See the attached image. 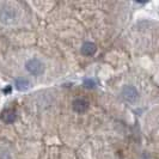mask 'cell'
Instances as JSON below:
<instances>
[{
    "mask_svg": "<svg viewBox=\"0 0 159 159\" xmlns=\"http://www.w3.org/2000/svg\"><path fill=\"white\" fill-rule=\"evenodd\" d=\"M16 114L13 111H11V110H8V111H6V112H4L2 114V121H5L6 123H12L15 120H16Z\"/></svg>",
    "mask_w": 159,
    "mask_h": 159,
    "instance_id": "cell-7",
    "label": "cell"
},
{
    "mask_svg": "<svg viewBox=\"0 0 159 159\" xmlns=\"http://www.w3.org/2000/svg\"><path fill=\"white\" fill-rule=\"evenodd\" d=\"M17 13L16 8L12 6H2L0 8V22L4 24H12L17 20Z\"/></svg>",
    "mask_w": 159,
    "mask_h": 159,
    "instance_id": "cell-1",
    "label": "cell"
},
{
    "mask_svg": "<svg viewBox=\"0 0 159 159\" xmlns=\"http://www.w3.org/2000/svg\"><path fill=\"white\" fill-rule=\"evenodd\" d=\"M89 108V103L85 99H75L73 102V109L77 112H84L86 111Z\"/></svg>",
    "mask_w": 159,
    "mask_h": 159,
    "instance_id": "cell-6",
    "label": "cell"
},
{
    "mask_svg": "<svg viewBox=\"0 0 159 159\" xmlns=\"http://www.w3.org/2000/svg\"><path fill=\"white\" fill-rule=\"evenodd\" d=\"M96 52H97V47H96L95 43L92 42H85L81 47V53L86 56H91L93 55Z\"/></svg>",
    "mask_w": 159,
    "mask_h": 159,
    "instance_id": "cell-5",
    "label": "cell"
},
{
    "mask_svg": "<svg viewBox=\"0 0 159 159\" xmlns=\"http://www.w3.org/2000/svg\"><path fill=\"white\" fill-rule=\"evenodd\" d=\"M122 97L128 103H135L139 99V92L134 86L132 85H126L122 89Z\"/></svg>",
    "mask_w": 159,
    "mask_h": 159,
    "instance_id": "cell-3",
    "label": "cell"
},
{
    "mask_svg": "<svg viewBox=\"0 0 159 159\" xmlns=\"http://www.w3.org/2000/svg\"><path fill=\"white\" fill-rule=\"evenodd\" d=\"M15 86H16V89L18 91H26L28 89H30L31 83H30L29 79L20 77V78H17V79L15 80Z\"/></svg>",
    "mask_w": 159,
    "mask_h": 159,
    "instance_id": "cell-4",
    "label": "cell"
},
{
    "mask_svg": "<svg viewBox=\"0 0 159 159\" xmlns=\"http://www.w3.org/2000/svg\"><path fill=\"white\" fill-rule=\"evenodd\" d=\"M25 68L28 70L29 73H31L32 75H41L44 72V65L37 59H31L26 62Z\"/></svg>",
    "mask_w": 159,
    "mask_h": 159,
    "instance_id": "cell-2",
    "label": "cell"
},
{
    "mask_svg": "<svg viewBox=\"0 0 159 159\" xmlns=\"http://www.w3.org/2000/svg\"><path fill=\"white\" fill-rule=\"evenodd\" d=\"M84 86L88 89H93L96 88V81L93 79H85L84 80Z\"/></svg>",
    "mask_w": 159,
    "mask_h": 159,
    "instance_id": "cell-8",
    "label": "cell"
}]
</instances>
